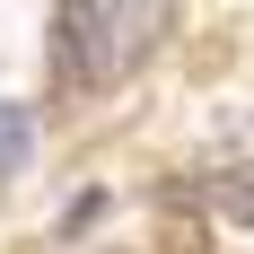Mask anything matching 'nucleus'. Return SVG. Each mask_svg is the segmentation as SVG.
<instances>
[{"label": "nucleus", "instance_id": "1", "mask_svg": "<svg viewBox=\"0 0 254 254\" xmlns=\"http://www.w3.org/2000/svg\"><path fill=\"white\" fill-rule=\"evenodd\" d=\"M53 70H62V88H97L114 70V9L62 0V18H53Z\"/></svg>", "mask_w": 254, "mask_h": 254}, {"label": "nucleus", "instance_id": "2", "mask_svg": "<svg viewBox=\"0 0 254 254\" xmlns=\"http://www.w3.org/2000/svg\"><path fill=\"white\" fill-rule=\"evenodd\" d=\"M26 149H35V114L0 105V176H26Z\"/></svg>", "mask_w": 254, "mask_h": 254}, {"label": "nucleus", "instance_id": "3", "mask_svg": "<svg viewBox=\"0 0 254 254\" xmlns=\"http://www.w3.org/2000/svg\"><path fill=\"white\" fill-rule=\"evenodd\" d=\"M210 202L228 210L237 228H254V176H219V184H210Z\"/></svg>", "mask_w": 254, "mask_h": 254}, {"label": "nucleus", "instance_id": "4", "mask_svg": "<svg viewBox=\"0 0 254 254\" xmlns=\"http://www.w3.org/2000/svg\"><path fill=\"white\" fill-rule=\"evenodd\" d=\"M246 140H254V123H246Z\"/></svg>", "mask_w": 254, "mask_h": 254}]
</instances>
